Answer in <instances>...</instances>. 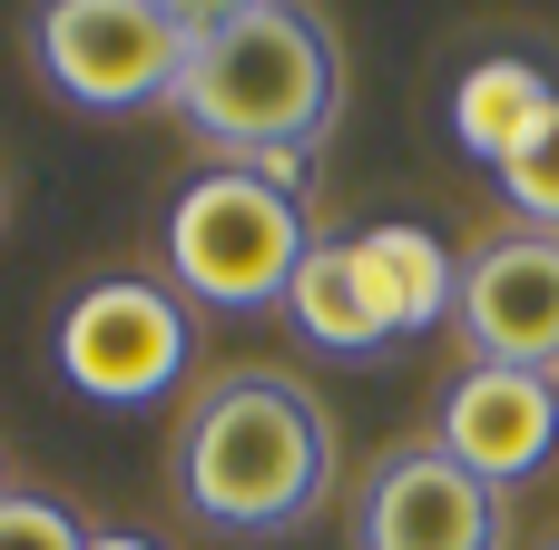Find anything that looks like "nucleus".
Here are the masks:
<instances>
[{
  "label": "nucleus",
  "instance_id": "obj_9",
  "mask_svg": "<svg viewBox=\"0 0 559 550\" xmlns=\"http://www.w3.org/2000/svg\"><path fill=\"white\" fill-rule=\"evenodd\" d=\"M354 276H364V305H373L383 344L393 335H423V325H442L462 305V256L423 217H373L354 236Z\"/></svg>",
  "mask_w": 559,
  "mask_h": 550
},
{
  "label": "nucleus",
  "instance_id": "obj_11",
  "mask_svg": "<svg viewBox=\"0 0 559 550\" xmlns=\"http://www.w3.org/2000/svg\"><path fill=\"white\" fill-rule=\"evenodd\" d=\"M285 305H295L305 344H324V354H373L383 344V325L364 305V276H354V236H314L295 285H285Z\"/></svg>",
  "mask_w": 559,
  "mask_h": 550
},
{
  "label": "nucleus",
  "instance_id": "obj_7",
  "mask_svg": "<svg viewBox=\"0 0 559 550\" xmlns=\"http://www.w3.org/2000/svg\"><path fill=\"white\" fill-rule=\"evenodd\" d=\"M354 541L364 550H501V492L472 482L442 443H403V453L373 463Z\"/></svg>",
  "mask_w": 559,
  "mask_h": 550
},
{
  "label": "nucleus",
  "instance_id": "obj_10",
  "mask_svg": "<svg viewBox=\"0 0 559 550\" xmlns=\"http://www.w3.org/2000/svg\"><path fill=\"white\" fill-rule=\"evenodd\" d=\"M559 98V79L540 59H521V49H491V59H472L462 79H452V138H462V157H481V167H501L521 138H531V118Z\"/></svg>",
  "mask_w": 559,
  "mask_h": 550
},
{
  "label": "nucleus",
  "instance_id": "obj_5",
  "mask_svg": "<svg viewBox=\"0 0 559 550\" xmlns=\"http://www.w3.org/2000/svg\"><path fill=\"white\" fill-rule=\"evenodd\" d=\"M49 344H59V384H69V394H88V403H157V394L187 374L197 325H187V305H177L167 285H147V276H98V285L69 295V315H59Z\"/></svg>",
  "mask_w": 559,
  "mask_h": 550
},
{
  "label": "nucleus",
  "instance_id": "obj_8",
  "mask_svg": "<svg viewBox=\"0 0 559 550\" xmlns=\"http://www.w3.org/2000/svg\"><path fill=\"white\" fill-rule=\"evenodd\" d=\"M442 453L472 482H531L559 453V374H521V364H462V384L442 394Z\"/></svg>",
  "mask_w": 559,
  "mask_h": 550
},
{
  "label": "nucleus",
  "instance_id": "obj_6",
  "mask_svg": "<svg viewBox=\"0 0 559 550\" xmlns=\"http://www.w3.org/2000/svg\"><path fill=\"white\" fill-rule=\"evenodd\" d=\"M472 364H521L559 374V236H491L481 256H462V305H452Z\"/></svg>",
  "mask_w": 559,
  "mask_h": 550
},
{
  "label": "nucleus",
  "instance_id": "obj_3",
  "mask_svg": "<svg viewBox=\"0 0 559 550\" xmlns=\"http://www.w3.org/2000/svg\"><path fill=\"white\" fill-rule=\"evenodd\" d=\"M305 246H314L305 207L275 197V187H255V177H236V167H206L167 207V266H177V285L197 305H226V315L285 305Z\"/></svg>",
  "mask_w": 559,
  "mask_h": 550
},
{
  "label": "nucleus",
  "instance_id": "obj_4",
  "mask_svg": "<svg viewBox=\"0 0 559 550\" xmlns=\"http://www.w3.org/2000/svg\"><path fill=\"white\" fill-rule=\"evenodd\" d=\"M187 39H197V10H177V0H49L29 30L49 89L69 108H98V118L177 98Z\"/></svg>",
  "mask_w": 559,
  "mask_h": 550
},
{
  "label": "nucleus",
  "instance_id": "obj_14",
  "mask_svg": "<svg viewBox=\"0 0 559 550\" xmlns=\"http://www.w3.org/2000/svg\"><path fill=\"white\" fill-rule=\"evenodd\" d=\"M88 550H157L147 531H88Z\"/></svg>",
  "mask_w": 559,
  "mask_h": 550
},
{
  "label": "nucleus",
  "instance_id": "obj_12",
  "mask_svg": "<svg viewBox=\"0 0 559 550\" xmlns=\"http://www.w3.org/2000/svg\"><path fill=\"white\" fill-rule=\"evenodd\" d=\"M501 197L531 217V236H559V98L531 118V138L501 157Z\"/></svg>",
  "mask_w": 559,
  "mask_h": 550
},
{
  "label": "nucleus",
  "instance_id": "obj_1",
  "mask_svg": "<svg viewBox=\"0 0 559 550\" xmlns=\"http://www.w3.org/2000/svg\"><path fill=\"white\" fill-rule=\"evenodd\" d=\"M334 482V423L295 374H216L177 433V492L216 531H295Z\"/></svg>",
  "mask_w": 559,
  "mask_h": 550
},
{
  "label": "nucleus",
  "instance_id": "obj_2",
  "mask_svg": "<svg viewBox=\"0 0 559 550\" xmlns=\"http://www.w3.org/2000/svg\"><path fill=\"white\" fill-rule=\"evenodd\" d=\"M177 118L216 157L314 148L324 118H334V49H324L314 10H285V0L197 10V39H187V69H177Z\"/></svg>",
  "mask_w": 559,
  "mask_h": 550
},
{
  "label": "nucleus",
  "instance_id": "obj_13",
  "mask_svg": "<svg viewBox=\"0 0 559 550\" xmlns=\"http://www.w3.org/2000/svg\"><path fill=\"white\" fill-rule=\"evenodd\" d=\"M0 550H88V531L49 492H0Z\"/></svg>",
  "mask_w": 559,
  "mask_h": 550
},
{
  "label": "nucleus",
  "instance_id": "obj_15",
  "mask_svg": "<svg viewBox=\"0 0 559 550\" xmlns=\"http://www.w3.org/2000/svg\"><path fill=\"white\" fill-rule=\"evenodd\" d=\"M0 492H10V482H0Z\"/></svg>",
  "mask_w": 559,
  "mask_h": 550
}]
</instances>
